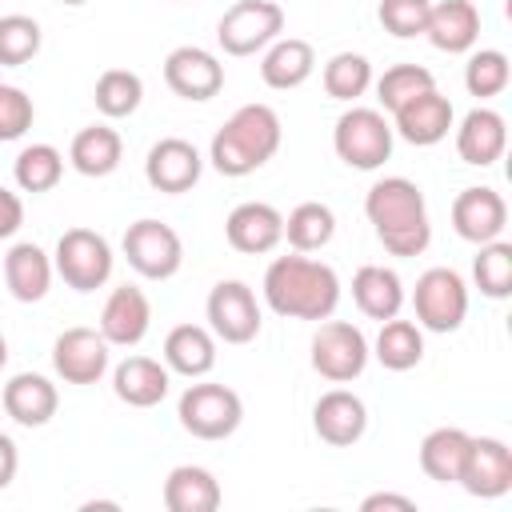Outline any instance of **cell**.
<instances>
[{
	"label": "cell",
	"mask_w": 512,
	"mask_h": 512,
	"mask_svg": "<svg viewBox=\"0 0 512 512\" xmlns=\"http://www.w3.org/2000/svg\"><path fill=\"white\" fill-rule=\"evenodd\" d=\"M312 428L324 444L352 448L368 432V404L348 388H332L312 404Z\"/></svg>",
	"instance_id": "cell-20"
},
{
	"label": "cell",
	"mask_w": 512,
	"mask_h": 512,
	"mask_svg": "<svg viewBox=\"0 0 512 512\" xmlns=\"http://www.w3.org/2000/svg\"><path fill=\"white\" fill-rule=\"evenodd\" d=\"M372 356L388 368V372H408L424 360V328L416 320H380V332H376V344H372Z\"/></svg>",
	"instance_id": "cell-31"
},
{
	"label": "cell",
	"mask_w": 512,
	"mask_h": 512,
	"mask_svg": "<svg viewBox=\"0 0 512 512\" xmlns=\"http://www.w3.org/2000/svg\"><path fill=\"white\" fill-rule=\"evenodd\" d=\"M352 300L368 320H392L404 308V280L396 268L364 264L352 276Z\"/></svg>",
	"instance_id": "cell-29"
},
{
	"label": "cell",
	"mask_w": 512,
	"mask_h": 512,
	"mask_svg": "<svg viewBox=\"0 0 512 512\" xmlns=\"http://www.w3.org/2000/svg\"><path fill=\"white\" fill-rule=\"evenodd\" d=\"M456 124V112H452V100L432 84L424 92H416L408 104H400L392 112V132L416 148H432L440 144Z\"/></svg>",
	"instance_id": "cell-14"
},
{
	"label": "cell",
	"mask_w": 512,
	"mask_h": 512,
	"mask_svg": "<svg viewBox=\"0 0 512 512\" xmlns=\"http://www.w3.org/2000/svg\"><path fill=\"white\" fill-rule=\"evenodd\" d=\"M108 360H112V344L100 336V328H64L52 344V368L64 384H96L104 372H108Z\"/></svg>",
	"instance_id": "cell-13"
},
{
	"label": "cell",
	"mask_w": 512,
	"mask_h": 512,
	"mask_svg": "<svg viewBox=\"0 0 512 512\" xmlns=\"http://www.w3.org/2000/svg\"><path fill=\"white\" fill-rule=\"evenodd\" d=\"M0 400H4L8 420L20 424V428H44V424L56 416V408H60L56 384H52L48 376H40V372H16V376L4 384Z\"/></svg>",
	"instance_id": "cell-22"
},
{
	"label": "cell",
	"mask_w": 512,
	"mask_h": 512,
	"mask_svg": "<svg viewBox=\"0 0 512 512\" xmlns=\"http://www.w3.org/2000/svg\"><path fill=\"white\" fill-rule=\"evenodd\" d=\"M164 364L176 376L200 380L216 368V336L204 324H176L164 336Z\"/></svg>",
	"instance_id": "cell-27"
},
{
	"label": "cell",
	"mask_w": 512,
	"mask_h": 512,
	"mask_svg": "<svg viewBox=\"0 0 512 512\" xmlns=\"http://www.w3.org/2000/svg\"><path fill=\"white\" fill-rule=\"evenodd\" d=\"M52 276H56L52 256H48L40 244L20 240V244H12V248L4 252V284H8L12 300H20V304L44 300L48 288H52Z\"/></svg>",
	"instance_id": "cell-25"
},
{
	"label": "cell",
	"mask_w": 512,
	"mask_h": 512,
	"mask_svg": "<svg viewBox=\"0 0 512 512\" xmlns=\"http://www.w3.org/2000/svg\"><path fill=\"white\" fill-rule=\"evenodd\" d=\"M176 420L196 440H228L244 420V400L228 384H188L176 400Z\"/></svg>",
	"instance_id": "cell-5"
},
{
	"label": "cell",
	"mask_w": 512,
	"mask_h": 512,
	"mask_svg": "<svg viewBox=\"0 0 512 512\" xmlns=\"http://www.w3.org/2000/svg\"><path fill=\"white\" fill-rule=\"evenodd\" d=\"M456 484L476 500H500L512 488V448L500 436H468Z\"/></svg>",
	"instance_id": "cell-12"
},
{
	"label": "cell",
	"mask_w": 512,
	"mask_h": 512,
	"mask_svg": "<svg viewBox=\"0 0 512 512\" xmlns=\"http://www.w3.org/2000/svg\"><path fill=\"white\" fill-rule=\"evenodd\" d=\"M64 176V152L56 144H28L20 148V156L12 160V180L20 192H52Z\"/></svg>",
	"instance_id": "cell-34"
},
{
	"label": "cell",
	"mask_w": 512,
	"mask_h": 512,
	"mask_svg": "<svg viewBox=\"0 0 512 512\" xmlns=\"http://www.w3.org/2000/svg\"><path fill=\"white\" fill-rule=\"evenodd\" d=\"M508 148V120L496 108H472L460 124H456V152L464 164L472 168H488L504 156Z\"/></svg>",
	"instance_id": "cell-23"
},
{
	"label": "cell",
	"mask_w": 512,
	"mask_h": 512,
	"mask_svg": "<svg viewBox=\"0 0 512 512\" xmlns=\"http://www.w3.org/2000/svg\"><path fill=\"white\" fill-rule=\"evenodd\" d=\"M264 304L288 320H328L340 304V276L332 264L312 260L308 252L276 256L264 268Z\"/></svg>",
	"instance_id": "cell-1"
},
{
	"label": "cell",
	"mask_w": 512,
	"mask_h": 512,
	"mask_svg": "<svg viewBox=\"0 0 512 512\" xmlns=\"http://www.w3.org/2000/svg\"><path fill=\"white\" fill-rule=\"evenodd\" d=\"M324 92L332 100H344V104H356L368 88H372V60L360 56V52H336L328 64H324Z\"/></svg>",
	"instance_id": "cell-36"
},
{
	"label": "cell",
	"mask_w": 512,
	"mask_h": 512,
	"mask_svg": "<svg viewBox=\"0 0 512 512\" xmlns=\"http://www.w3.org/2000/svg\"><path fill=\"white\" fill-rule=\"evenodd\" d=\"M316 72V48L300 36H276L268 48H264V60H260V80L276 92H292L300 88L308 76Z\"/></svg>",
	"instance_id": "cell-26"
},
{
	"label": "cell",
	"mask_w": 512,
	"mask_h": 512,
	"mask_svg": "<svg viewBox=\"0 0 512 512\" xmlns=\"http://www.w3.org/2000/svg\"><path fill=\"white\" fill-rule=\"evenodd\" d=\"M412 312L424 332H456L468 320V284L456 268H428L412 288Z\"/></svg>",
	"instance_id": "cell-7"
},
{
	"label": "cell",
	"mask_w": 512,
	"mask_h": 512,
	"mask_svg": "<svg viewBox=\"0 0 512 512\" xmlns=\"http://www.w3.org/2000/svg\"><path fill=\"white\" fill-rule=\"evenodd\" d=\"M44 44V32L32 16L24 12H8L0 16V68H20L28 64Z\"/></svg>",
	"instance_id": "cell-40"
},
{
	"label": "cell",
	"mask_w": 512,
	"mask_h": 512,
	"mask_svg": "<svg viewBox=\"0 0 512 512\" xmlns=\"http://www.w3.org/2000/svg\"><path fill=\"white\" fill-rule=\"evenodd\" d=\"M424 36L436 52H448V56L472 52L480 40V8L472 0H436L428 8Z\"/></svg>",
	"instance_id": "cell-21"
},
{
	"label": "cell",
	"mask_w": 512,
	"mask_h": 512,
	"mask_svg": "<svg viewBox=\"0 0 512 512\" xmlns=\"http://www.w3.org/2000/svg\"><path fill=\"white\" fill-rule=\"evenodd\" d=\"M280 32H284V8L276 0H236L216 24V44L224 48V56H256Z\"/></svg>",
	"instance_id": "cell-8"
},
{
	"label": "cell",
	"mask_w": 512,
	"mask_h": 512,
	"mask_svg": "<svg viewBox=\"0 0 512 512\" xmlns=\"http://www.w3.org/2000/svg\"><path fill=\"white\" fill-rule=\"evenodd\" d=\"M60 4H72V8H80V4H88V0H60Z\"/></svg>",
	"instance_id": "cell-47"
},
{
	"label": "cell",
	"mask_w": 512,
	"mask_h": 512,
	"mask_svg": "<svg viewBox=\"0 0 512 512\" xmlns=\"http://www.w3.org/2000/svg\"><path fill=\"white\" fill-rule=\"evenodd\" d=\"M364 216L392 256H420L432 244V220L428 204L416 180L408 176H384L364 196Z\"/></svg>",
	"instance_id": "cell-2"
},
{
	"label": "cell",
	"mask_w": 512,
	"mask_h": 512,
	"mask_svg": "<svg viewBox=\"0 0 512 512\" xmlns=\"http://www.w3.org/2000/svg\"><path fill=\"white\" fill-rule=\"evenodd\" d=\"M336 236V212L320 200H304L284 216V240L292 252H320Z\"/></svg>",
	"instance_id": "cell-33"
},
{
	"label": "cell",
	"mask_w": 512,
	"mask_h": 512,
	"mask_svg": "<svg viewBox=\"0 0 512 512\" xmlns=\"http://www.w3.org/2000/svg\"><path fill=\"white\" fill-rule=\"evenodd\" d=\"M464 452H468V432L464 428H432L420 440V468L436 484H456Z\"/></svg>",
	"instance_id": "cell-32"
},
{
	"label": "cell",
	"mask_w": 512,
	"mask_h": 512,
	"mask_svg": "<svg viewBox=\"0 0 512 512\" xmlns=\"http://www.w3.org/2000/svg\"><path fill=\"white\" fill-rule=\"evenodd\" d=\"M92 100H96V112H100L104 120H124V116H132V112L140 108V100H144V80H140L132 68H108V72H100Z\"/></svg>",
	"instance_id": "cell-35"
},
{
	"label": "cell",
	"mask_w": 512,
	"mask_h": 512,
	"mask_svg": "<svg viewBox=\"0 0 512 512\" xmlns=\"http://www.w3.org/2000/svg\"><path fill=\"white\" fill-rule=\"evenodd\" d=\"M4 364H8V340L0 336V372H4Z\"/></svg>",
	"instance_id": "cell-46"
},
{
	"label": "cell",
	"mask_w": 512,
	"mask_h": 512,
	"mask_svg": "<svg viewBox=\"0 0 512 512\" xmlns=\"http://www.w3.org/2000/svg\"><path fill=\"white\" fill-rule=\"evenodd\" d=\"M20 224H24V200H20L16 192L0 188V240L16 236V232H20Z\"/></svg>",
	"instance_id": "cell-43"
},
{
	"label": "cell",
	"mask_w": 512,
	"mask_h": 512,
	"mask_svg": "<svg viewBox=\"0 0 512 512\" xmlns=\"http://www.w3.org/2000/svg\"><path fill=\"white\" fill-rule=\"evenodd\" d=\"M120 160H124V140L112 124H88L68 144V164L80 176H92V180L112 176L120 168Z\"/></svg>",
	"instance_id": "cell-28"
},
{
	"label": "cell",
	"mask_w": 512,
	"mask_h": 512,
	"mask_svg": "<svg viewBox=\"0 0 512 512\" xmlns=\"http://www.w3.org/2000/svg\"><path fill=\"white\" fill-rule=\"evenodd\" d=\"M452 228L460 240L468 244H488L496 236H504L508 228V204L496 188L488 184H472L452 200Z\"/></svg>",
	"instance_id": "cell-17"
},
{
	"label": "cell",
	"mask_w": 512,
	"mask_h": 512,
	"mask_svg": "<svg viewBox=\"0 0 512 512\" xmlns=\"http://www.w3.org/2000/svg\"><path fill=\"white\" fill-rule=\"evenodd\" d=\"M368 356H372V344L368 336L348 324V320H320L316 336H312V368L332 380V384H352L364 368H368Z\"/></svg>",
	"instance_id": "cell-10"
},
{
	"label": "cell",
	"mask_w": 512,
	"mask_h": 512,
	"mask_svg": "<svg viewBox=\"0 0 512 512\" xmlns=\"http://www.w3.org/2000/svg\"><path fill=\"white\" fill-rule=\"evenodd\" d=\"M204 172V156L196 152L192 140L184 136H164L148 148L144 156V180L156 188V192H168V196H180V192H192L196 180Z\"/></svg>",
	"instance_id": "cell-15"
},
{
	"label": "cell",
	"mask_w": 512,
	"mask_h": 512,
	"mask_svg": "<svg viewBox=\"0 0 512 512\" xmlns=\"http://www.w3.org/2000/svg\"><path fill=\"white\" fill-rule=\"evenodd\" d=\"M36 120V104L24 88L16 84H0V144L20 140Z\"/></svg>",
	"instance_id": "cell-42"
},
{
	"label": "cell",
	"mask_w": 512,
	"mask_h": 512,
	"mask_svg": "<svg viewBox=\"0 0 512 512\" xmlns=\"http://www.w3.org/2000/svg\"><path fill=\"white\" fill-rule=\"evenodd\" d=\"M392 144H396V132H392V120L380 108L352 104L348 112H340V120L332 128L336 156L356 172H376L392 156Z\"/></svg>",
	"instance_id": "cell-4"
},
{
	"label": "cell",
	"mask_w": 512,
	"mask_h": 512,
	"mask_svg": "<svg viewBox=\"0 0 512 512\" xmlns=\"http://www.w3.org/2000/svg\"><path fill=\"white\" fill-rule=\"evenodd\" d=\"M508 80H512V64H508V56L500 48H476L468 56V64H464V88L476 100L500 96L508 88Z\"/></svg>",
	"instance_id": "cell-38"
},
{
	"label": "cell",
	"mask_w": 512,
	"mask_h": 512,
	"mask_svg": "<svg viewBox=\"0 0 512 512\" xmlns=\"http://www.w3.org/2000/svg\"><path fill=\"white\" fill-rule=\"evenodd\" d=\"M204 316H208L212 336L224 340V344H252L260 336V324H264L260 320V300H256V292L244 280L212 284Z\"/></svg>",
	"instance_id": "cell-11"
},
{
	"label": "cell",
	"mask_w": 512,
	"mask_h": 512,
	"mask_svg": "<svg viewBox=\"0 0 512 512\" xmlns=\"http://www.w3.org/2000/svg\"><path fill=\"white\" fill-rule=\"evenodd\" d=\"M152 328V304L144 296V288L136 284H120L108 292L104 308H100V336L112 348H136Z\"/></svg>",
	"instance_id": "cell-18"
},
{
	"label": "cell",
	"mask_w": 512,
	"mask_h": 512,
	"mask_svg": "<svg viewBox=\"0 0 512 512\" xmlns=\"http://www.w3.org/2000/svg\"><path fill=\"white\" fill-rule=\"evenodd\" d=\"M224 236L236 252L244 256H264L284 240V212L264 204V200H244L228 212L224 220Z\"/></svg>",
	"instance_id": "cell-19"
},
{
	"label": "cell",
	"mask_w": 512,
	"mask_h": 512,
	"mask_svg": "<svg viewBox=\"0 0 512 512\" xmlns=\"http://www.w3.org/2000/svg\"><path fill=\"white\" fill-rule=\"evenodd\" d=\"M168 388H172V372L152 356H128L112 368V392L128 408H156L168 396Z\"/></svg>",
	"instance_id": "cell-24"
},
{
	"label": "cell",
	"mask_w": 512,
	"mask_h": 512,
	"mask_svg": "<svg viewBox=\"0 0 512 512\" xmlns=\"http://www.w3.org/2000/svg\"><path fill=\"white\" fill-rule=\"evenodd\" d=\"M16 468H20V452H16V440L8 432H0V492L16 480Z\"/></svg>",
	"instance_id": "cell-45"
},
{
	"label": "cell",
	"mask_w": 512,
	"mask_h": 512,
	"mask_svg": "<svg viewBox=\"0 0 512 512\" xmlns=\"http://www.w3.org/2000/svg\"><path fill=\"white\" fill-rule=\"evenodd\" d=\"M428 8H432V0H380L376 16H380L384 32H392L396 40H416V36H424Z\"/></svg>",
	"instance_id": "cell-41"
},
{
	"label": "cell",
	"mask_w": 512,
	"mask_h": 512,
	"mask_svg": "<svg viewBox=\"0 0 512 512\" xmlns=\"http://www.w3.org/2000/svg\"><path fill=\"white\" fill-rule=\"evenodd\" d=\"M164 84L180 96V100H212L224 88V64L196 44H180L164 56Z\"/></svg>",
	"instance_id": "cell-16"
},
{
	"label": "cell",
	"mask_w": 512,
	"mask_h": 512,
	"mask_svg": "<svg viewBox=\"0 0 512 512\" xmlns=\"http://www.w3.org/2000/svg\"><path fill=\"white\" fill-rule=\"evenodd\" d=\"M120 248H124L128 268L136 276H144V280H172L180 272V264H184V240L176 236L172 224L152 220V216L128 224Z\"/></svg>",
	"instance_id": "cell-9"
},
{
	"label": "cell",
	"mask_w": 512,
	"mask_h": 512,
	"mask_svg": "<svg viewBox=\"0 0 512 512\" xmlns=\"http://www.w3.org/2000/svg\"><path fill=\"white\" fill-rule=\"evenodd\" d=\"M476 260H472V280L480 288V296L488 300H508L512 296V244L508 240H488L476 244Z\"/></svg>",
	"instance_id": "cell-37"
},
{
	"label": "cell",
	"mask_w": 512,
	"mask_h": 512,
	"mask_svg": "<svg viewBox=\"0 0 512 512\" xmlns=\"http://www.w3.org/2000/svg\"><path fill=\"white\" fill-rule=\"evenodd\" d=\"M224 500L220 480L200 464H176L164 480V508L168 512H216Z\"/></svg>",
	"instance_id": "cell-30"
},
{
	"label": "cell",
	"mask_w": 512,
	"mask_h": 512,
	"mask_svg": "<svg viewBox=\"0 0 512 512\" xmlns=\"http://www.w3.org/2000/svg\"><path fill=\"white\" fill-rule=\"evenodd\" d=\"M376 84V100H380V112L384 116H392L400 104H408L416 92H424V88H432L436 84V76L424 68V64H392V68H384V76L380 80H372Z\"/></svg>",
	"instance_id": "cell-39"
},
{
	"label": "cell",
	"mask_w": 512,
	"mask_h": 512,
	"mask_svg": "<svg viewBox=\"0 0 512 512\" xmlns=\"http://www.w3.org/2000/svg\"><path fill=\"white\" fill-rule=\"evenodd\" d=\"M280 140H284V124H280L276 108L244 104L216 128V136L208 144V160L220 176L240 180L256 168H264L280 152Z\"/></svg>",
	"instance_id": "cell-3"
},
{
	"label": "cell",
	"mask_w": 512,
	"mask_h": 512,
	"mask_svg": "<svg viewBox=\"0 0 512 512\" xmlns=\"http://www.w3.org/2000/svg\"><path fill=\"white\" fill-rule=\"evenodd\" d=\"M112 264H116L112 244L92 228H68L56 240V252H52V268L72 292L104 288L112 280Z\"/></svg>",
	"instance_id": "cell-6"
},
{
	"label": "cell",
	"mask_w": 512,
	"mask_h": 512,
	"mask_svg": "<svg viewBox=\"0 0 512 512\" xmlns=\"http://www.w3.org/2000/svg\"><path fill=\"white\" fill-rule=\"evenodd\" d=\"M380 508H396V512H416V500L412 496H400V492H372L360 500V512H380Z\"/></svg>",
	"instance_id": "cell-44"
}]
</instances>
